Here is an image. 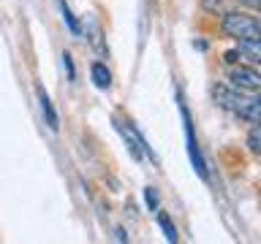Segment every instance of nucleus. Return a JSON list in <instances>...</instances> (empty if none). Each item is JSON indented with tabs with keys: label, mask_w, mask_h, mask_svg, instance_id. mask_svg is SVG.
I'll use <instances>...</instances> for the list:
<instances>
[{
	"label": "nucleus",
	"mask_w": 261,
	"mask_h": 244,
	"mask_svg": "<svg viewBox=\"0 0 261 244\" xmlns=\"http://www.w3.org/2000/svg\"><path fill=\"white\" fill-rule=\"evenodd\" d=\"M155 211H158V209H155ZM158 225H161L163 236H166V241H177V239H179V233H177V225L171 223V217L166 215V211H158Z\"/></svg>",
	"instance_id": "6e6552de"
},
{
	"label": "nucleus",
	"mask_w": 261,
	"mask_h": 244,
	"mask_svg": "<svg viewBox=\"0 0 261 244\" xmlns=\"http://www.w3.org/2000/svg\"><path fill=\"white\" fill-rule=\"evenodd\" d=\"M240 54L248 57L250 65H256L261 60V41H240Z\"/></svg>",
	"instance_id": "0eeeda50"
},
{
	"label": "nucleus",
	"mask_w": 261,
	"mask_h": 244,
	"mask_svg": "<svg viewBox=\"0 0 261 244\" xmlns=\"http://www.w3.org/2000/svg\"><path fill=\"white\" fill-rule=\"evenodd\" d=\"M201 6L207 8L210 14H220V11H226V0H201Z\"/></svg>",
	"instance_id": "9b49d317"
},
{
	"label": "nucleus",
	"mask_w": 261,
	"mask_h": 244,
	"mask_svg": "<svg viewBox=\"0 0 261 244\" xmlns=\"http://www.w3.org/2000/svg\"><path fill=\"white\" fill-rule=\"evenodd\" d=\"M114 233H117V239H120V241H128V236H125V231H122V228H117Z\"/></svg>",
	"instance_id": "dca6fc26"
},
{
	"label": "nucleus",
	"mask_w": 261,
	"mask_h": 244,
	"mask_svg": "<svg viewBox=\"0 0 261 244\" xmlns=\"http://www.w3.org/2000/svg\"><path fill=\"white\" fill-rule=\"evenodd\" d=\"M248 146H250V152H253V155H258V152H261V128H258V122H253V125H250Z\"/></svg>",
	"instance_id": "9d476101"
},
{
	"label": "nucleus",
	"mask_w": 261,
	"mask_h": 244,
	"mask_svg": "<svg viewBox=\"0 0 261 244\" xmlns=\"http://www.w3.org/2000/svg\"><path fill=\"white\" fill-rule=\"evenodd\" d=\"M57 3H60V11H63V19H65V24H68V30L73 33V36H79V33H82V27H79L76 16L71 14V8L65 6V0H57Z\"/></svg>",
	"instance_id": "1a4fd4ad"
},
{
	"label": "nucleus",
	"mask_w": 261,
	"mask_h": 244,
	"mask_svg": "<svg viewBox=\"0 0 261 244\" xmlns=\"http://www.w3.org/2000/svg\"><path fill=\"white\" fill-rule=\"evenodd\" d=\"M38 103H41V111H44V117H46V125L49 130H60V119H57V111H55V106L52 101H49V95H46V89L44 87H38Z\"/></svg>",
	"instance_id": "39448f33"
},
{
	"label": "nucleus",
	"mask_w": 261,
	"mask_h": 244,
	"mask_svg": "<svg viewBox=\"0 0 261 244\" xmlns=\"http://www.w3.org/2000/svg\"><path fill=\"white\" fill-rule=\"evenodd\" d=\"M228 81H231L237 89H242V93H258L261 89V73L256 71V65H240V68H231Z\"/></svg>",
	"instance_id": "20e7f679"
},
{
	"label": "nucleus",
	"mask_w": 261,
	"mask_h": 244,
	"mask_svg": "<svg viewBox=\"0 0 261 244\" xmlns=\"http://www.w3.org/2000/svg\"><path fill=\"white\" fill-rule=\"evenodd\" d=\"M212 98L218 101V106L234 111L240 119H248L250 125L258 122V109H261V101L256 98V93H248L245 95L242 89L237 87H226V84H215L212 87Z\"/></svg>",
	"instance_id": "f257e3e1"
},
{
	"label": "nucleus",
	"mask_w": 261,
	"mask_h": 244,
	"mask_svg": "<svg viewBox=\"0 0 261 244\" xmlns=\"http://www.w3.org/2000/svg\"><path fill=\"white\" fill-rule=\"evenodd\" d=\"M223 30H226V36H231L237 41H261L258 19L253 14H245V11H226Z\"/></svg>",
	"instance_id": "f03ea898"
},
{
	"label": "nucleus",
	"mask_w": 261,
	"mask_h": 244,
	"mask_svg": "<svg viewBox=\"0 0 261 244\" xmlns=\"http://www.w3.org/2000/svg\"><path fill=\"white\" fill-rule=\"evenodd\" d=\"M63 63H65V68H68V76L73 79V76H76V71H73V63H71V54H63Z\"/></svg>",
	"instance_id": "4468645a"
},
{
	"label": "nucleus",
	"mask_w": 261,
	"mask_h": 244,
	"mask_svg": "<svg viewBox=\"0 0 261 244\" xmlns=\"http://www.w3.org/2000/svg\"><path fill=\"white\" fill-rule=\"evenodd\" d=\"M90 76H93V84H95L98 89H109V87H112V73H109V68H106L103 63H93Z\"/></svg>",
	"instance_id": "423d86ee"
},
{
	"label": "nucleus",
	"mask_w": 261,
	"mask_h": 244,
	"mask_svg": "<svg viewBox=\"0 0 261 244\" xmlns=\"http://www.w3.org/2000/svg\"><path fill=\"white\" fill-rule=\"evenodd\" d=\"M144 201H147V209L150 211L158 209V193H155V187H144Z\"/></svg>",
	"instance_id": "f8f14e48"
},
{
	"label": "nucleus",
	"mask_w": 261,
	"mask_h": 244,
	"mask_svg": "<svg viewBox=\"0 0 261 244\" xmlns=\"http://www.w3.org/2000/svg\"><path fill=\"white\" fill-rule=\"evenodd\" d=\"M179 114H182V125H185V141H188V158H191L196 174H199L204 182H210V171H207V160H204V155L199 149V141H196V133H193V119H191V111H188V106L182 103V98H179Z\"/></svg>",
	"instance_id": "7ed1b4c3"
},
{
	"label": "nucleus",
	"mask_w": 261,
	"mask_h": 244,
	"mask_svg": "<svg viewBox=\"0 0 261 244\" xmlns=\"http://www.w3.org/2000/svg\"><path fill=\"white\" fill-rule=\"evenodd\" d=\"M240 3H245V6H250V8H258V6H261V0H240Z\"/></svg>",
	"instance_id": "2eb2a0df"
},
{
	"label": "nucleus",
	"mask_w": 261,
	"mask_h": 244,
	"mask_svg": "<svg viewBox=\"0 0 261 244\" xmlns=\"http://www.w3.org/2000/svg\"><path fill=\"white\" fill-rule=\"evenodd\" d=\"M237 57H240V60H242L240 49H234V52H226V54H223V60H226V65H234V63H237Z\"/></svg>",
	"instance_id": "ddd939ff"
}]
</instances>
